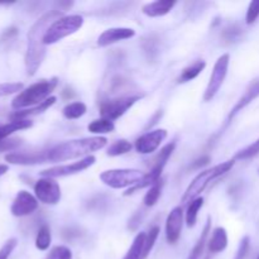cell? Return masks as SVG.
<instances>
[{"label":"cell","instance_id":"obj_1","mask_svg":"<svg viewBox=\"0 0 259 259\" xmlns=\"http://www.w3.org/2000/svg\"><path fill=\"white\" fill-rule=\"evenodd\" d=\"M63 17L61 10H51L39 18L30 27L27 35V52H25V71L27 75L33 76L42 65L46 57V46L43 43L46 30L58 18Z\"/></svg>","mask_w":259,"mask_h":259},{"label":"cell","instance_id":"obj_2","mask_svg":"<svg viewBox=\"0 0 259 259\" xmlns=\"http://www.w3.org/2000/svg\"><path fill=\"white\" fill-rule=\"evenodd\" d=\"M108 144L105 137H89V138L72 139L58 143L48 148V162L58 163L73 158H85L93 156L94 152L103 149Z\"/></svg>","mask_w":259,"mask_h":259},{"label":"cell","instance_id":"obj_3","mask_svg":"<svg viewBox=\"0 0 259 259\" xmlns=\"http://www.w3.org/2000/svg\"><path fill=\"white\" fill-rule=\"evenodd\" d=\"M58 78L52 77L50 80H42L32 83L30 86L20 91L12 101V108L15 110H25V109L34 108L43 101L51 98V94L57 88Z\"/></svg>","mask_w":259,"mask_h":259},{"label":"cell","instance_id":"obj_4","mask_svg":"<svg viewBox=\"0 0 259 259\" xmlns=\"http://www.w3.org/2000/svg\"><path fill=\"white\" fill-rule=\"evenodd\" d=\"M235 159H229V161L222 162V163L217 164V166L211 167V168H207L205 171H201L194 180H192L191 184L187 186L186 191H185L184 196H182L181 202L182 204H190L192 200L200 197L201 192H204V190L209 186V184L214 180L219 179V177L224 176L227 172H229L230 169L234 167Z\"/></svg>","mask_w":259,"mask_h":259},{"label":"cell","instance_id":"obj_5","mask_svg":"<svg viewBox=\"0 0 259 259\" xmlns=\"http://www.w3.org/2000/svg\"><path fill=\"white\" fill-rule=\"evenodd\" d=\"M83 25L82 15L72 14V15H63L58 18L57 20L52 23L46 30L45 37H43V43L45 46L55 45L60 42L63 38L73 34L77 30H80Z\"/></svg>","mask_w":259,"mask_h":259},{"label":"cell","instance_id":"obj_6","mask_svg":"<svg viewBox=\"0 0 259 259\" xmlns=\"http://www.w3.org/2000/svg\"><path fill=\"white\" fill-rule=\"evenodd\" d=\"M144 175L146 174L134 168L108 169L100 175V180L104 185L110 189L120 190L125 187L131 189L144 179Z\"/></svg>","mask_w":259,"mask_h":259},{"label":"cell","instance_id":"obj_7","mask_svg":"<svg viewBox=\"0 0 259 259\" xmlns=\"http://www.w3.org/2000/svg\"><path fill=\"white\" fill-rule=\"evenodd\" d=\"M230 63V55L229 53H224L220 56L215 62L214 68H212L211 76H210L209 83L206 86V90L204 94V100L205 101H211L212 99L217 96L219 93L220 88L224 83L225 77L228 75V68H229Z\"/></svg>","mask_w":259,"mask_h":259},{"label":"cell","instance_id":"obj_8","mask_svg":"<svg viewBox=\"0 0 259 259\" xmlns=\"http://www.w3.org/2000/svg\"><path fill=\"white\" fill-rule=\"evenodd\" d=\"M139 99H141V96H121V98L103 101L100 105L101 118L111 121L116 120L120 116H123Z\"/></svg>","mask_w":259,"mask_h":259},{"label":"cell","instance_id":"obj_9","mask_svg":"<svg viewBox=\"0 0 259 259\" xmlns=\"http://www.w3.org/2000/svg\"><path fill=\"white\" fill-rule=\"evenodd\" d=\"M61 187L55 179L42 177L34 185V196L46 205H57L61 200Z\"/></svg>","mask_w":259,"mask_h":259},{"label":"cell","instance_id":"obj_10","mask_svg":"<svg viewBox=\"0 0 259 259\" xmlns=\"http://www.w3.org/2000/svg\"><path fill=\"white\" fill-rule=\"evenodd\" d=\"M96 158L94 156L85 157V158L80 159L77 162L68 164H61V166L51 167V168L45 169L40 172L42 177H48V179H57V177H66V176H72V175H77L80 172L85 171L89 167L93 166L95 163Z\"/></svg>","mask_w":259,"mask_h":259},{"label":"cell","instance_id":"obj_11","mask_svg":"<svg viewBox=\"0 0 259 259\" xmlns=\"http://www.w3.org/2000/svg\"><path fill=\"white\" fill-rule=\"evenodd\" d=\"M167 136H168V133H167L166 129H156V131L147 132L146 134L137 138L134 148L139 154H152L166 141Z\"/></svg>","mask_w":259,"mask_h":259},{"label":"cell","instance_id":"obj_12","mask_svg":"<svg viewBox=\"0 0 259 259\" xmlns=\"http://www.w3.org/2000/svg\"><path fill=\"white\" fill-rule=\"evenodd\" d=\"M38 209V200L28 191H19L10 206V212L17 218L28 217Z\"/></svg>","mask_w":259,"mask_h":259},{"label":"cell","instance_id":"obj_13","mask_svg":"<svg viewBox=\"0 0 259 259\" xmlns=\"http://www.w3.org/2000/svg\"><path fill=\"white\" fill-rule=\"evenodd\" d=\"M5 161L12 164H20V166L48 163V149L37 152H12L5 156Z\"/></svg>","mask_w":259,"mask_h":259},{"label":"cell","instance_id":"obj_14","mask_svg":"<svg viewBox=\"0 0 259 259\" xmlns=\"http://www.w3.org/2000/svg\"><path fill=\"white\" fill-rule=\"evenodd\" d=\"M184 227V210L181 206H176L171 210L166 220V239L169 244L179 242Z\"/></svg>","mask_w":259,"mask_h":259},{"label":"cell","instance_id":"obj_15","mask_svg":"<svg viewBox=\"0 0 259 259\" xmlns=\"http://www.w3.org/2000/svg\"><path fill=\"white\" fill-rule=\"evenodd\" d=\"M136 35V30L126 27L118 28H109L104 30L98 38V46L100 47H108V46L114 45V43L121 42V40L131 39Z\"/></svg>","mask_w":259,"mask_h":259},{"label":"cell","instance_id":"obj_16","mask_svg":"<svg viewBox=\"0 0 259 259\" xmlns=\"http://www.w3.org/2000/svg\"><path fill=\"white\" fill-rule=\"evenodd\" d=\"M258 96H259V78L258 80H254L252 83H250L249 88L245 90L244 95H243L242 98L238 100V103L235 104L234 108L230 110L229 115H228V121H230L232 119H234L235 116H237L238 113H240V111H242L245 106L249 105V104L252 103L253 100H255Z\"/></svg>","mask_w":259,"mask_h":259},{"label":"cell","instance_id":"obj_17","mask_svg":"<svg viewBox=\"0 0 259 259\" xmlns=\"http://www.w3.org/2000/svg\"><path fill=\"white\" fill-rule=\"evenodd\" d=\"M176 5L175 0H157V2L147 3L142 7V13L149 18L163 17L168 14Z\"/></svg>","mask_w":259,"mask_h":259},{"label":"cell","instance_id":"obj_18","mask_svg":"<svg viewBox=\"0 0 259 259\" xmlns=\"http://www.w3.org/2000/svg\"><path fill=\"white\" fill-rule=\"evenodd\" d=\"M228 247V233L223 227H218L212 230L209 240L210 253H222Z\"/></svg>","mask_w":259,"mask_h":259},{"label":"cell","instance_id":"obj_19","mask_svg":"<svg viewBox=\"0 0 259 259\" xmlns=\"http://www.w3.org/2000/svg\"><path fill=\"white\" fill-rule=\"evenodd\" d=\"M32 125L33 123L29 119H13L9 123L0 125V139H8L15 132L29 129Z\"/></svg>","mask_w":259,"mask_h":259},{"label":"cell","instance_id":"obj_20","mask_svg":"<svg viewBox=\"0 0 259 259\" xmlns=\"http://www.w3.org/2000/svg\"><path fill=\"white\" fill-rule=\"evenodd\" d=\"M56 100H57V99H56L55 96H51L50 99H47V100L43 101V103L39 104V105L34 106V108L15 111V113L12 114V120L13 119H28L32 115H37V114L45 113L47 109H50L51 106L56 103Z\"/></svg>","mask_w":259,"mask_h":259},{"label":"cell","instance_id":"obj_21","mask_svg":"<svg viewBox=\"0 0 259 259\" xmlns=\"http://www.w3.org/2000/svg\"><path fill=\"white\" fill-rule=\"evenodd\" d=\"M88 131L91 134H95V137H101L103 134L113 133L115 131V124H114V121L108 120V119H95L88 125Z\"/></svg>","mask_w":259,"mask_h":259},{"label":"cell","instance_id":"obj_22","mask_svg":"<svg viewBox=\"0 0 259 259\" xmlns=\"http://www.w3.org/2000/svg\"><path fill=\"white\" fill-rule=\"evenodd\" d=\"M205 67H206V62L202 60H199L196 61V62L192 63V65L187 66V67L182 71L181 75H180L179 82L185 83V82H189V81L195 80V78H196L197 76L205 70Z\"/></svg>","mask_w":259,"mask_h":259},{"label":"cell","instance_id":"obj_23","mask_svg":"<svg viewBox=\"0 0 259 259\" xmlns=\"http://www.w3.org/2000/svg\"><path fill=\"white\" fill-rule=\"evenodd\" d=\"M210 227H211V220H210V218H209L206 222V224H205L204 230L201 232V235H200L199 239H197L195 247L192 248V250L190 252L187 259H200V257H201L202 252H204V249H205V245H206L207 237H209V234L211 233L210 232Z\"/></svg>","mask_w":259,"mask_h":259},{"label":"cell","instance_id":"obj_24","mask_svg":"<svg viewBox=\"0 0 259 259\" xmlns=\"http://www.w3.org/2000/svg\"><path fill=\"white\" fill-rule=\"evenodd\" d=\"M88 111V106L82 103V101H75V103H70L62 109V114L66 119L68 120H76L83 116Z\"/></svg>","mask_w":259,"mask_h":259},{"label":"cell","instance_id":"obj_25","mask_svg":"<svg viewBox=\"0 0 259 259\" xmlns=\"http://www.w3.org/2000/svg\"><path fill=\"white\" fill-rule=\"evenodd\" d=\"M146 233H138L132 243L131 248L126 252L125 257L123 259H142L144 249V243H146Z\"/></svg>","mask_w":259,"mask_h":259},{"label":"cell","instance_id":"obj_26","mask_svg":"<svg viewBox=\"0 0 259 259\" xmlns=\"http://www.w3.org/2000/svg\"><path fill=\"white\" fill-rule=\"evenodd\" d=\"M204 206V197L200 196L197 199L192 200L189 204V207H187L186 211V224L189 228H194L196 225L197 222V215H199L200 209Z\"/></svg>","mask_w":259,"mask_h":259},{"label":"cell","instance_id":"obj_27","mask_svg":"<svg viewBox=\"0 0 259 259\" xmlns=\"http://www.w3.org/2000/svg\"><path fill=\"white\" fill-rule=\"evenodd\" d=\"M51 242H52V235H51L50 227L42 225L35 237V248L38 250H47L50 248Z\"/></svg>","mask_w":259,"mask_h":259},{"label":"cell","instance_id":"obj_28","mask_svg":"<svg viewBox=\"0 0 259 259\" xmlns=\"http://www.w3.org/2000/svg\"><path fill=\"white\" fill-rule=\"evenodd\" d=\"M175 148H176V143H175V142L164 146L163 148L161 149V152L157 154L156 158L153 159V166L152 167H162V168H164L166 163L168 162L169 157H171L172 153H174Z\"/></svg>","mask_w":259,"mask_h":259},{"label":"cell","instance_id":"obj_29","mask_svg":"<svg viewBox=\"0 0 259 259\" xmlns=\"http://www.w3.org/2000/svg\"><path fill=\"white\" fill-rule=\"evenodd\" d=\"M161 194H162V181H159L148 189V192H147L146 196H144L143 199L144 206L147 207L154 206V205L158 202L159 197H161Z\"/></svg>","mask_w":259,"mask_h":259},{"label":"cell","instance_id":"obj_30","mask_svg":"<svg viewBox=\"0 0 259 259\" xmlns=\"http://www.w3.org/2000/svg\"><path fill=\"white\" fill-rule=\"evenodd\" d=\"M132 148H133V146H132L131 142L125 141V139H120V141H116L115 143H113L110 147H109L108 156L110 157L123 156V154L131 152Z\"/></svg>","mask_w":259,"mask_h":259},{"label":"cell","instance_id":"obj_31","mask_svg":"<svg viewBox=\"0 0 259 259\" xmlns=\"http://www.w3.org/2000/svg\"><path fill=\"white\" fill-rule=\"evenodd\" d=\"M159 235V228L153 227L148 232V234L146 235V243H144V249H143V255H142V259H146L149 255V253L153 249L154 244L157 242V238Z\"/></svg>","mask_w":259,"mask_h":259},{"label":"cell","instance_id":"obj_32","mask_svg":"<svg viewBox=\"0 0 259 259\" xmlns=\"http://www.w3.org/2000/svg\"><path fill=\"white\" fill-rule=\"evenodd\" d=\"M46 259H72V252L66 245H56L50 250Z\"/></svg>","mask_w":259,"mask_h":259},{"label":"cell","instance_id":"obj_33","mask_svg":"<svg viewBox=\"0 0 259 259\" xmlns=\"http://www.w3.org/2000/svg\"><path fill=\"white\" fill-rule=\"evenodd\" d=\"M24 90V85L22 82H5L0 83V98L13 94H19L20 91Z\"/></svg>","mask_w":259,"mask_h":259},{"label":"cell","instance_id":"obj_34","mask_svg":"<svg viewBox=\"0 0 259 259\" xmlns=\"http://www.w3.org/2000/svg\"><path fill=\"white\" fill-rule=\"evenodd\" d=\"M257 154H259V138L254 142V143H252L250 146L245 147L244 149L238 152V153L235 154L234 159H248L257 156Z\"/></svg>","mask_w":259,"mask_h":259},{"label":"cell","instance_id":"obj_35","mask_svg":"<svg viewBox=\"0 0 259 259\" xmlns=\"http://www.w3.org/2000/svg\"><path fill=\"white\" fill-rule=\"evenodd\" d=\"M259 17V0H253L249 4L247 10V15H245V23L247 24H253Z\"/></svg>","mask_w":259,"mask_h":259},{"label":"cell","instance_id":"obj_36","mask_svg":"<svg viewBox=\"0 0 259 259\" xmlns=\"http://www.w3.org/2000/svg\"><path fill=\"white\" fill-rule=\"evenodd\" d=\"M18 244L17 238H10L7 242L4 243L2 248H0V259H8L10 257V254L13 253V250L15 249Z\"/></svg>","mask_w":259,"mask_h":259},{"label":"cell","instance_id":"obj_37","mask_svg":"<svg viewBox=\"0 0 259 259\" xmlns=\"http://www.w3.org/2000/svg\"><path fill=\"white\" fill-rule=\"evenodd\" d=\"M20 144H22V141L17 138L0 139V153H2V152L14 151V149H17Z\"/></svg>","mask_w":259,"mask_h":259},{"label":"cell","instance_id":"obj_38","mask_svg":"<svg viewBox=\"0 0 259 259\" xmlns=\"http://www.w3.org/2000/svg\"><path fill=\"white\" fill-rule=\"evenodd\" d=\"M249 248H250V239L249 237H244L242 240H240L239 248L237 250V254H235L234 259H245V257L249 253Z\"/></svg>","mask_w":259,"mask_h":259},{"label":"cell","instance_id":"obj_39","mask_svg":"<svg viewBox=\"0 0 259 259\" xmlns=\"http://www.w3.org/2000/svg\"><path fill=\"white\" fill-rule=\"evenodd\" d=\"M240 35V29L239 28H237L235 25H232V27L227 28V29L224 30V34H223V37H224L225 40H228V42H234L235 39H238Z\"/></svg>","mask_w":259,"mask_h":259},{"label":"cell","instance_id":"obj_40","mask_svg":"<svg viewBox=\"0 0 259 259\" xmlns=\"http://www.w3.org/2000/svg\"><path fill=\"white\" fill-rule=\"evenodd\" d=\"M8 171H9V166L8 164H0V176L7 174Z\"/></svg>","mask_w":259,"mask_h":259},{"label":"cell","instance_id":"obj_41","mask_svg":"<svg viewBox=\"0 0 259 259\" xmlns=\"http://www.w3.org/2000/svg\"><path fill=\"white\" fill-rule=\"evenodd\" d=\"M205 259H209V258H205Z\"/></svg>","mask_w":259,"mask_h":259},{"label":"cell","instance_id":"obj_42","mask_svg":"<svg viewBox=\"0 0 259 259\" xmlns=\"http://www.w3.org/2000/svg\"><path fill=\"white\" fill-rule=\"evenodd\" d=\"M257 259H259V257H258V258H257Z\"/></svg>","mask_w":259,"mask_h":259}]
</instances>
